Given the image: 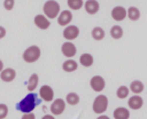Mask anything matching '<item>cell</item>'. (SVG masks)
Segmentation results:
<instances>
[{
  "mask_svg": "<svg viewBox=\"0 0 147 119\" xmlns=\"http://www.w3.org/2000/svg\"><path fill=\"white\" fill-rule=\"evenodd\" d=\"M38 104H39V101L37 95L31 92L16 104V109L22 113H28V112H32Z\"/></svg>",
  "mask_w": 147,
  "mask_h": 119,
  "instance_id": "cell-1",
  "label": "cell"
},
{
  "mask_svg": "<svg viewBox=\"0 0 147 119\" xmlns=\"http://www.w3.org/2000/svg\"><path fill=\"white\" fill-rule=\"evenodd\" d=\"M42 11L48 19H54L60 14V3L55 0H47L42 6Z\"/></svg>",
  "mask_w": 147,
  "mask_h": 119,
  "instance_id": "cell-2",
  "label": "cell"
},
{
  "mask_svg": "<svg viewBox=\"0 0 147 119\" xmlns=\"http://www.w3.org/2000/svg\"><path fill=\"white\" fill-rule=\"evenodd\" d=\"M40 55H41L40 48H39L38 46H34V45H33V46L28 47V48L23 51L22 57H23V61L26 62V63H34V62H37V61L39 60Z\"/></svg>",
  "mask_w": 147,
  "mask_h": 119,
  "instance_id": "cell-3",
  "label": "cell"
},
{
  "mask_svg": "<svg viewBox=\"0 0 147 119\" xmlns=\"http://www.w3.org/2000/svg\"><path fill=\"white\" fill-rule=\"evenodd\" d=\"M108 108V98L106 95L103 94H100L98 95L95 98H94V102H93V105H92V109H93V112L98 113V114H102Z\"/></svg>",
  "mask_w": 147,
  "mask_h": 119,
  "instance_id": "cell-4",
  "label": "cell"
},
{
  "mask_svg": "<svg viewBox=\"0 0 147 119\" xmlns=\"http://www.w3.org/2000/svg\"><path fill=\"white\" fill-rule=\"evenodd\" d=\"M90 85H91V88H92L94 92L100 93V92H102V90L105 89V87H106V81H105L103 77H101V76H94V77L91 78Z\"/></svg>",
  "mask_w": 147,
  "mask_h": 119,
  "instance_id": "cell-5",
  "label": "cell"
},
{
  "mask_svg": "<svg viewBox=\"0 0 147 119\" xmlns=\"http://www.w3.org/2000/svg\"><path fill=\"white\" fill-rule=\"evenodd\" d=\"M65 110V101L62 98H56L51 104V113L53 116H60Z\"/></svg>",
  "mask_w": 147,
  "mask_h": 119,
  "instance_id": "cell-6",
  "label": "cell"
},
{
  "mask_svg": "<svg viewBox=\"0 0 147 119\" xmlns=\"http://www.w3.org/2000/svg\"><path fill=\"white\" fill-rule=\"evenodd\" d=\"M39 96L45 102H52L54 100V90L48 85H42L39 89Z\"/></svg>",
  "mask_w": 147,
  "mask_h": 119,
  "instance_id": "cell-7",
  "label": "cell"
},
{
  "mask_svg": "<svg viewBox=\"0 0 147 119\" xmlns=\"http://www.w3.org/2000/svg\"><path fill=\"white\" fill-rule=\"evenodd\" d=\"M79 35V29L76 25H67L63 30V38L68 41L75 40Z\"/></svg>",
  "mask_w": 147,
  "mask_h": 119,
  "instance_id": "cell-8",
  "label": "cell"
},
{
  "mask_svg": "<svg viewBox=\"0 0 147 119\" xmlns=\"http://www.w3.org/2000/svg\"><path fill=\"white\" fill-rule=\"evenodd\" d=\"M61 51L62 54L67 57V58H71L76 55V46L71 42V41H65L64 43H62V47H61Z\"/></svg>",
  "mask_w": 147,
  "mask_h": 119,
  "instance_id": "cell-9",
  "label": "cell"
},
{
  "mask_svg": "<svg viewBox=\"0 0 147 119\" xmlns=\"http://www.w3.org/2000/svg\"><path fill=\"white\" fill-rule=\"evenodd\" d=\"M33 22H34V25H36L38 29H40V30H46V29H48L49 25H51L49 19H48L45 15H41V14L36 15Z\"/></svg>",
  "mask_w": 147,
  "mask_h": 119,
  "instance_id": "cell-10",
  "label": "cell"
},
{
  "mask_svg": "<svg viewBox=\"0 0 147 119\" xmlns=\"http://www.w3.org/2000/svg\"><path fill=\"white\" fill-rule=\"evenodd\" d=\"M72 21V13L70 10H62L57 16V23L61 26H67Z\"/></svg>",
  "mask_w": 147,
  "mask_h": 119,
  "instance_id": "cell-11",
  "label": "cell"
},
{
  "mask_svg": "<svg viewBox=\"0 0 147 119\" xmlns=\"http://www.w3.org/2000/svg\"><path fill=\"white\" fill-rule=\"evenodd\" d=\"M127 105L132 110H139L144 105V100H142L141 96H139V94H136V95H133L129 98Z\"/></svg>",
  "mask_w": 147,
  "mask_h": 119,
  "instance_id": "cell-12",
  "label": "cell"
},
{
  "mask_svg": "<svg viewBox=\"0 0 147 119\" xmlns=\"http://www.w3.org/2000/svg\"><path fill=\"white\" fill-rule=\"evenodd\" d=\"M111 17H113V19H115L117 22L123 21L126 17V9L124 7H122V6L114 7L113 10H111Z\"/></svg>",
  "mask_w": 147,
  "mask_h": 119,
  "instance_id": "cell-13",
  "label": "cell"
},
{
  "mask_svg": "<svg viewBox=\"0 0 147 119\" xmlns=\"http://www.w3.org/2000/svg\"><path fill=\"white\" fill-rule=\"evenodd\" d=\"M84 8H85V11L90 15H94L99 11L100 9V5L96 0H87L84 2Z\"/></svg>",
  "mask_w": 147,
  "mask_h": 119,
  "instance_id": "cell-14",
  "label": "cell"
},
{
  "mask_svg": "<svg viewBox=\"0 0 147 119\" xmlns=\"http://www.w3.org/2000/svg\"><path fill=\"white\" fill-rule=\"evenodd\" d=\"M15 77H16V72L11 68H6L0 72V79L3 82H10L15 79Z\"/></svg>",
  "mask_w": 147,
  "mask_h": 119,
  "instance_id": "cell-15",
  "label": "cell"
},
{
  "mask_svg": "<svg viewBox=\"0 0 147 119\" xmlns=\"http://www.w3.org/2000/svg\"><path fill=\"white\" fill-rule=\"evenodd\" d=\"M114 118L115 119H129L130 118V111L126 108L118 106L114 110Z\"/></svg>",
  "mask_w": 147,
  "mask_h": 119,
  "instance_id": "cell-16",
  "label": "cell"
},
{
  "mask_svg": "<svg viewBox=\"0 0 147 119\" xmlns=\"http://www.w3.org/2000/svg\"><path fill=\"white\" fill-rule=\"evenodd\" d=\"M77 68H78V64H77V62H76L75 60H72V58H68V60L64 61L63 64H62V69H63V71H65V72H74V71L77 70Z\"/></svg>",
  "mask_w": 147,
  "mask_h": 119,
  "instance_id": "cell-17",
  "label": "cell"
},
{
  "mask_svg": "<svg viewBox=\"0 0 147 119\" xmlns=\"http://www.w3.org/2000/svg\"><path fill=\"white\" fill-rule=\"evenodd\" d=\"M93 62H94V58H93V56H92L91 54H88V53H84V54H82L80 57H79V63H80L83 66H85V68L91 66V65L93 64Z\"/></svg>",
  "mask_w": 147,
  "mask_h": 119,
  "instance_id": "cell-18",
  "label": "cell"
},
{
  "mask_svg": "<svg viewBox=\"0 0 147 119\" xmlns=\"http://www.w3.org/2000/svg\"><path fill=\"white\" fill-rule=\"evenodd\" d=\"M38 82H39V77H38V74H37V73H32V74L30 76L29 80H28V86H26L28 90H29L30 93L33 92V90L37 88Z\"/></svg>",
  "mask_w": 147,
  "mask_h": 119,
  "instance_id": "cell-19",
  "label": "cell"
},
{
  "mask_svg": "<svg viewBox=\"0 0 147 119\" xmlns=\"http://www.w3.org/2000/svg\"><path fill=\"white\" fill-rule=\"evenodd\" d=\"M126 16L129 17V19L131 21H138L140 17V10L137 7L131 6L127 10H126Z\"/></svg>",
  "mask_w": 147,
  "mask_h": 119,
  "instance_id": "cell-20",
  "label": "cell"
},
{
  "mask_svg": "<svg viewBox=\"0 0 147 119\" xmlns=\"http://www.w3.org/2000/svg\"><path fill=\"white\" fill-rule=\"evenodd\" d=\"M132 93L134 94H140L142 90H144V84L140 81V80H133L131 84H130V88H129Z\"/></svg>",
  "mask_w": 147,
  "mask_h": 119,
  "instance_id": "cell-21",
  "label": "cell"
},
{
  "mask_svg": "<svg viewBox=\"0 0 147 119\" xmlns=\"http://www.w3.org/2000/svg\"><path fill=\"white\" fill-rule=\"evenodd\" d=\"M91 34H92V38L94 40L100 41V40H102L105 38V30L102 27H100V26H95V27H93Z\"/></svg>",
  "mask_w": 147,
  "mask_h": 119,
  "instance_id": "cell-22",
  "label": "cell"
},
{
  "mask_svg": "<svg viewBox=\"0 0 147 119\" xmlns=\"http://www.w3.org/2000/svg\"><path fill=\"white\" fill-rule=\"evenodd\" d=\"M65 103H68L69 105H76V104H78L79 103V96H78V94L77 93H74V92L67 94V96H65Z\"/></svg>",
  "mask_w": 147,
  "mask_h": 119,
  "instance_id": "cell-23",
  "label": "cell"
},
{
  "mask_svg": "<svg viewBox=\"0 0 147 119\" xmlns=\"http://www.w3.org/2000/svg\"><path fill=\"white\" fill-rule=\"evenodd\" d=\"M110 35L113 39H121L123 35V29L119 25H114L110 29Z\"/></svg>",
  "mask_w": 147,
  "mask_h": 119,
  "instance_id": "cell-24",
  "label": "cell"
},
{
  "mask_svg": "<svg viewBox=\"0 0 147 119\" xmlns=\"http://www.w3.org/2000/svg\"><path fill=\"white\" fill-rule=\"evenodd\" d=\"M129 93H130L129 87H126V86H119L117 88V90H116V96L118 98H122L123 100V98H126L129 96Z\"/></svg>",
  "mask_w": 147,
  "mask_h": 119,
  "instance_id": "cell-25",
  "label": "cell"
},
{
  "mask_svg": "<svg viewBox=\"0 0 147 119\" xmlns=\"http://www.w3.org/2000/svg\"><path fill=\"white\" fill-rule=\"evenodd\" d=\"M67 3L69 6V8L72 10H78L84 6L83 0H67Z\"/></svg>",
  "mask_w": 147,
  "mask_h": 119,
  "instance_id": "cell-26",
  "label": "cell"
},
{
  "mask_svg": "<svg viewBox=\"0 0 147 119\" xmlns=\"http://www.w3.org/2000/svg\"><path fill=\"white\" fill-rule=\"evenodd\" d=\"M8 114V106L3 103L0 104V119H5Z\"/></svg>",
  "mask_w": 147,
  "mask_h": 119,
  "instance_id": "cell-27",
  "label": "cell"
},
{
  "mask_svg": "<svg viewBox=\"0 0 147 119\" xmlns=\"http://www.w3.org/2000/svg\"><path fill=\"white\" fill-rule=\"evenodd\" d=\"M15 5V0H5L3 1V7L6 10H11L14 8Z\"/></svg>",
  "mask_w": 147,
  "mask_h": 119,
  "instance_id": "cell-28",
  "label": "cell"
},
{
  "mask_svg": "<svg viewBox=\"0 0 147 119\" xmlns=\"http://www.w3.org/2000/svg\"><path fill=\"white\" fill-rule=\"evenodd\" d=\"M21 119H36V114L33 112H28V113H23Z\"/></svg>",
  "mask_w": 147,
  "mask_h": 119,
  "instance_id": "cell-29",
  "label": "cell"
},
{
  "mask_svg": "<svg viewBox=\"0 0 147 119\" xmlns=\"http://www.w3.org/2000/svg\"><path fill=\"white\" fill-rule=\"evenodd\" d=\"M5 35H6V29L0 25V39H2Z\"/></svg>",
  "mask_w": 147,
  "mask_h": 119,
  "instance_id": "cell-30",
  "label": "cell"
},
{
  "mask_svg": "<svg viewBox=\"0 0 147 119\" xmlns=\"http://www.w3.org/2000/svg\"><path fill=\"white\" fill-rule=\"evenodd\" d=\"M41 119H55V118H54V116H52V114H45Z\"/></svg>",
  "mask_w": 147,
  "mask_h": 119,
  "instance_id": "cell-31",
  "label": "cell"
},
{
  "mask_svg": "<svg viewBox=\"0 0 147 119\" xmlns=\"http://www.w3.org/2000/svg\"><path fill=\"white\" fill-rule=\"evenodd\" d=\"M96 119H110V118H109L108 116H105V114H100V116H99Z\"/></svg>",
  "mask_w": 147,
  "mask_h": 119,
  "instance_id": "cell-32",
  "label": "cell"
},
{
  "mask_svg": "<svg viewBox=\"0 0 147 119\" xmlns=\"http://www.w3.org/2000/svg\"><path fill=\"white\" fill-rule=\"evenodd\" d=\"M2 70H3V62L0 60V72H1Z\"/></svg>",
  "mask_w": 147,
  "mask_h": 119,
  "instance_id": "cell-33",
  "label": "cell"
}]
</instances>
